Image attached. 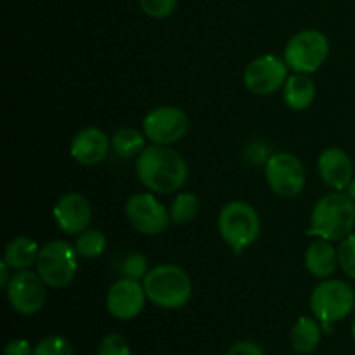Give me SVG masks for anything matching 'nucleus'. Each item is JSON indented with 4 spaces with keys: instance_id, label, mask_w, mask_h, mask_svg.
<instances>
[{
    "instance_id": "20e7f679",
    "label": "nucleus",
    "mask_w": 355,
    "mask_h": 355,
    "mask_svg": "<svg viewBox=\"0 0 355 355\" xmlns=\"http://www.w3.org/2000/svg\"><path fill=\"white\" fill-rule=\"evenodd\" d=\"M260 229L259 211L246 201H229L218 214V232L225 245L238 255L259 239Z\"/></svg>"
},
{
    "instance_id": "f257e3e1",
    "label": "nucleus",
    "mask_w": 355,
    "mask_h": 355,
    "mask_svg": "<svg viewBox=\"0 0 355 355\" xmlns=\"http://www.w3.org/2000/svg\"><path fill=\"white\" fill-rule=\"evenodd\" d=\"M135 172L144 187L153 193L172 194L182 189L189 177L186 159L168 146L151 144L137 156Z\"/></svg>"
},
{
    "instance_id": "2eb2a0df",
    "label": "nucleus",
    "mask_w": 355,
    "mask_h": 355,
    "mask_svg": "<svg viewBox=\"0 0 355 355\" xmlns=\"http://www.w3.org/2000/svg\"><path fill=\"white\" fill-rule=\"evenodd\" d=\"M111 148V141L104 130L97 127H87L80 130L73 137L69 153L73 159L78 162L80 165L94 166L104 162Z\"/></svg>"
},
{
    "instance_id": "f3484780",
    "label": "nucleus",
    "mask_w": 355,
    "mask_h": 355,
    "mask_svg": "<svg viewBox=\"0 0 355 355\" xmlns=\"http://www.w3.org/2000/svg\"><path fill=\"white\" fill-rule=\"evenodd\" d=\"M338 263V250L333 248L331 243L326 239L319 238L305 252V267L312 276L321 277V279L331 276Z\"/></svg>"
},
{
    "instance_id": "aec40b11",
    "label": "nucleus",
    "mask_w": 355,
    "mask_h": 355,
    "mask_svg": "<svg viewBox=\"0 0 355 355\" xmlns=\"http://www.w3.org/2000/svg\"><path fill=\"white\" fill-rule=\"evenodd\" d=\"M322 326L318 319L300 318L291 329V349L297 354H311L318 349L322 336Z\"/></svg>"
},
{
    "instance_id": "c756f323",
    "label": "nucleus",
    "mask_w": 355,
    "mask_h": 355,
    "mask_svg": "<svg viewBox=\"0 0 355 355\" xmlns=\"http://www.w3.org/2000/svg\"><path fill=\"white\" fill-rule=\"evenodd\" d=\"M33 350L35 349H31L28 340L16 338L7 343L6 349H3V355H33Z\"/></svg>"
},
{
    "instance_id": "f03ea898",
    "label": "nucleus",
    "mask_w": 355,
    "mask_h": 355,
    "mask_svg": "<svg viewBox=\"0 0 355 355\" xmlns=\"http://www.w3.org/2000/svg\"><path fill=\"white\" fill-rule=\"evenodd\" d=\"M355 229V201L349 193H329L315 203L311 217L309 236L326 241H342Z\"/></svg>"
},
{
    "instance_id": "ddd939ff",
    "label": "nucleus",
    "mask_w": 355,
    "mask_h": 355,
    "mask_svg": "<svg viewBox=\"0 0 355 355\" xmlns=\"http://www.w3.org/2000/svg\"><path fill=\"white\" fill-rule=\"evenodd\" d=\"M144 284L130 277H120L111 284L106 295V309L113 318L120 321H130L142 312L146 304Z\"/></svg>"
},
{
    "instance_id": "dca6fc26",
    "label": "nucleus",
    "mask_w": 355,
    "mask_h": 355,
    "mask_svg": "<svg viewBox=\"0 0 355 355\" xmlns=\"http://www.w3.org/2000/svg\"><path fill=\"white\" fill-rule=\"evenodd\" d=\"M318 170L326 186L335 191L349 189L354 179V165L350 156L340 148H328L319 155Z\"/></svg>"
},
{
    "instance_id": "7c9ffc66",
    "label": "nucleus",
    "mask_w": 355,
    "mask_h": 355,
    "mask_svg": "<svg viewBox=\"0 0 355 355\" xmlns=\"http://www.w3.org/2000/svg\"><path fill=\"white\" fill-rule=\"evenodd\" d=\"M9 270H10V267L7 266V263L2 260V263H0V286H2V288H7L10 277H12L9 274Z\"/></svg>"
},
{
    "instance_id": "b1692460",
    "label": "nucleus",
    "mask_w": 355,
    "mask_h": 355,
    "mask_svg": "<svg viewBox=\"0 0 355 355\" xmlns=\"http://www.w3.org/2000/svg\"><path fill=\"white\" fill-rule=\"evenodd\" d=\"M33 355H73V347L64 336L52 335L38 342Z\"/></svg>"
},
{
    "instance_id": "393cba45",
    "label": "nucleus",
    "mask_w": 355,
    "mask_h": 355,
    "mask_svg": "<svg viewBox=\"0 0 355 355\" xmlns=\"http://www.w3.org/2000/svg\"><path fill=\"white\" fill-rule=\"evenodd\" d=\"M121 272H123L125 277H130V279H144L149 272L148 257H146L144 253H130V255L123 260Z\"/></svg>"
},
{
    "instance_id": "39448f33",
    "label": "nucleus",
    "mask_w": 355,
    "mask_h": 355,
    "mask_svg": "<svg viewBox=\"0 0 355 355\" xmlns=\"http://www.w3.org/2000/svg\"><path fill=\"white\" fill-rule=\"evenodd\" d=\"M354 307L355 291L345 281H322L311 295V311L326 333H331L333 324L345 319Z\"/></svg>"
},
{
    "instance_id": "4468645a",
    "label": "nucleus",
    "mask_w": 355,
    "mask_h": 355,
    "mask_svg": "<svg viewBox=\"0 0 355 355\" xmlns=\"http://www.w3.org/2000/svg\"><path fill=\"white\" fill-rule=\"evenodd\" d=\"M54 220L64 234H76L89 229L92 220L90 201L80 193H68L59 198L54 207Z\"/></svg>"
},
{
    "instance_id": "4be33fe9",
    "label": "nucleus",
    "mask_w": 355,
    "mask_h": 355,
    "mask_svg": "<svg viewBox=\"0 0 355 355\" xmlns=\"http://www.w3.org/2000/svg\"><path fill=\"white\" fill-rule=\"evenodd\" d=\"M107 245V239L104 236L103 231H97V229H85L83 232H80L78 238H76L75 250L78 253V257L83 259H97L104 253Z\"/></svg>"
},
{
    "instance_id": "cd10ccee",
    "label": "nucleus",
    "mask_w": 355,
    "mask_h": 355,
    "mask_svg": "<svg viewBox=\"0 0 355 355\" xmlns=\"http://www.w3.org/2000/svg\"><path fill=\"white\" fill-rule=\"evenodd\" d=\"M179 0H139V6L148 16L163 19V17L172 16L173 10L177 9Z\"/></svg>"
},
{
    "instance_id": "7ed1b4c3",
    "label": "nucleus",
    "mask_w": 355,
    "mask_h": 355,
    "mask_svg": "<svg viewBox=\"0 0 355 355\" xmlns=\"http://www.w3.org/2000/svg\"><path fill=\"white\" fill-rule=\"evenodd\" d=\"M142 284H144L148 300L168 311L184 307L193 295V283H191L189 274L173 263H159L149 269Z\"/></svg>"
},
{
    "instance_id": "f8f14e48",
    "label": "nucleus",
    "mask_w": 355,
    "mask_h": 355,
    "mask_svg": "<svg viewBox=\"0 0 355 355\" xmlns=\"http://www.w3.org/2000/svg\"><path fill=\"white\" fill-rule=\"evenodd\" d=\"M7 300L21 315H33L45 304V281L38 272L17 270L7 284Z\"/></svg>"
},
{
    "instance_id": "9b49d317",
    "label": "nucleus",
    "mask_w": 355,
    "mask_h": 355,
    "mask_svg": "<svg viewBox=\"0 0 355 355\" xmlns=\"http://www.w3.org/2000/svg\"><path fill=\"white\" fill-rule=\"evenodd\" d=\"M290 66L277 55L266 54L253 59L245 69L243 82L245 87L255 96H270L284 87L288 80Z\"/></svg>"
},
{
    "instance_id": "0eeeda50",
    "label": "nucleus",
    "mask_w": 355,
    "mask_h": 355,
    "mask_svg": "<svg viewBox=\"0 0 355 355\" xmlns=\"http://www.w3.org/2000/svg\"><path fill=\"white\" fill-rule=\"evenodd\" d=\"M329 54V40L318 30H304L290 38L284 47V61L295 73L318 71Z\"/></svg>"
},
{
    "instance_id": "2f4dec72",
    "label": "nucleus",
    "mask_w": 355,
    "mask_h": 355,
    "mask_svg": "<svg viewBox=\"0 0 355 355\" xmlns=\"http://www.w3.org/2000/svg\"><path fill=\"white\" fill-rule=\"evenodd\" d=\"M349 196L355 201V177H354L352 182H350V186H349Z\"/></svg>"
},
{
    "instance_id": "a211bd4d",
    "label": "nucleus",
    "mask_w": 355,
    "mask_h": 355,
    "mask_svg": "<svg viewBox=\"0 0 355 355\" xmlns=\"http://www.w3.org/2000/svg\"><path fill=\"white\" fill-rule=\"evenodd\" d=\"M315 89L314 80L304 73H297V75L288 76L286 83L283 87V99L288 107L295 111H305L312 106L315 101Z\"/></svg>"
},
{
    "instance_id": "bb28decb",
    "label": "nucleus",
    "mask_w": 355,
    "mask_h": 355,
    "mask_svg": "<svg viewBox=\"0 0 355 355\" xmlns=\"http://www.w3.org/2000/svg\"><path fill=\"white\" fill-rule=\"evenodd\" d=\"M338 260L340 267L355 279V232L347 236L340 241L338 246Z\"/></svg>"
},
{
    "instance_id": "1a4fd4ad",
    "label": "nucleus",
    "mask_w": 355,
    "mask_h": 355,
    "mask_svg": "<svg viewBox=\"0 0 355 355\" xmlns=\"http://www.w3.org/2000/svg\"><path fill=\"white\" fill-rule=\"evenodd\" d=\"M266 179L270 189L283 198H293L304 191L305 168L291 153H274L266 163Z\"/></svg>"
},
{
    "instance_id": "423d86ee",
    "label": "nucleus",
    "mask_w": 355,
    "mask_h": 355,
    "mask_svg": "<svg viewBox=\"0 0 355 355\" xmlns=\"http://www.w3.org/2000/svg\"><path fill=\"white\" fill-rule=\"evenodd\" d=\"M78 270V253L75 246L62 239L49 241L40 248L37 272L51 288H64L75 279Z\"/></svg>"
},
{
    "instance_id": "a878e982",
    "label": "nucleus",
    "mask_w": 355,
    "mask_h": 355,
    "mask_svg": "<svg viewBox=\"0 0 355 355\" xmlns=\"http://www.w3.org/2000/svg\"><path fill=\"white\" fill-rule=\"evenodd\" d=\"M130 345L127 338L120 333H111L101 340L97 347V355H130Z\"/></svg>"
},
{
    "instance_id": "412c9836",
    "label": "nucleus",
    "mask_w": 355,
    "mask_h": 355,
    "mask_svg": "<svg viewBox=\"0 0 355 355\" xmlns=\"http://www.w3.org/2000/svg\"><path fill=\"white\" fill-rule=\"evenodd\" d=\"M111 148L120 158H134L146 148V137L134 127H121L111 137Z\"/></svg>"
},
{
    "instance_id": "5701e85b",
    "label": "nucleus",
    "mask_w": 355,
    "mask_h": 355,
    "mask_svg": "<svg viewBox=\"0 0 355 355\" xmlns=\"http://www.w3.org/2000/svg\"><path fill=\"white\" fill-rule=\"evenodd\" d=\"M170 220L173 224H187L193 220L200 211V198L193 193L177 194L173 203L170 205Z\"/></svg>"
},
{
    "instance_id": "c85d7f7f",
    "label": "nucleus",
    "mask_w": 355,
    "mask_h": 355,
    "mask_svg": "<svg viewBox=\"0 0 355 355\" xmlns=\"http://www.w3.org/2000/svg\"><path fill=\"white\" fill-rule=\"evenodd\" d=\"M227 355H266L262 347L255 342H250V340H241V342H236L234 345H231V349L227 350Z\"/></svg>"
},
{
    "instance_id": "6e6552de",
    "label": "nucleus",
    "mask_w": 355,
    "mask_h": 355,
    "mask_svg": "<svg viewBox=\"0 0 355 355\" xmlns=\"http://www.w3.org/2000/svg\"><path fill=\"white\" fill-rule=\"evenodd\" d=\"M142 132L153 144H175L189 132V118L180 107L158 106L144 116Z\"/></svg>"
},
{
    "instance_id": "6ab92c4d",
    "label": "nucleus",
    "mask_w": 355,
    "mask_h": 355,
    "mask_svg": "<svg viewBox=\"0 0 355 355\" xmlns=\"http://www.w3.org/2000/svg\"><path fill=\"white\" fill-rule=\"evenodd\" d=\"M40 246L28 236H17L10 239L3 252V262L12 270H26L28 267L37 263Z\"/></svg>"
},
{
    "instance_id": "473e14b6",
    "label": "nucleus",
    "mask_w": 355,
    "mask_h": 355,
    "mask_svg": "<svg viewBox=\"0 0 355 355\" xmlns=\"http://www.w3.org/2000/svg\"><path fill=\"white\" fill-rule=\"evenodd\" d=\"M352 336H354V340H355V319H354V322H352Z\"/></svg>"
},
{
    "instance_id": "9d476101",
    "label": "nucleus",
    "mask_w": 355,
    "mask_h": 355,
    "mask_svg": "<svg viewBox=\"0 0 355 355\" xmlns=\"http://www.w3.org/2000/svg\"><path fill=\"white\" fill-rule=\"evenodd\" d=\"M125 215L132 227L146 236L159 234L170 224V211L151 193H139L128 198Z\"/></svg>"
}]
</instances>
